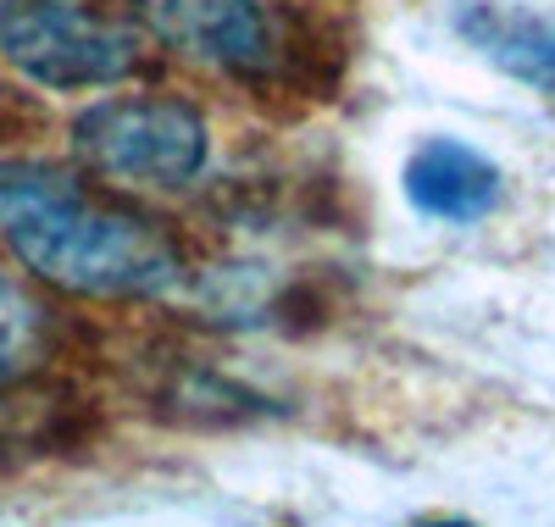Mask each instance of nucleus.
Instances as JSON below:
<instances>
[{"label":"nucleus","mask_w":555,"mask_h":527,"mask_svg":"<svg viewBox=\"0 0 555 527\" xmlns=\"http://www.w3.org/2000/svg\"><path fill=\"white\" fill-rule=\"evenodd\" d=\"M0 56L39 89H106L139 67V39L78 0H0Z\"/></svg>","instance_id":"3"},{"label":"nucleus","mask_w":555,"mask_h":527,"mask_svg":"<svg viewBox=\"0 0 555 527\" xmlns=\"http://www.w3.org/2000/svg\"><path fill=\"white\" fill-rule=\"evenodd\" d=\"M405 201L434 222H478L500 206V167L467 139H428L416 145L405 172Z\"/></svg>","instance_id":"6"},{"label":"nucleus","mask_w":555,"mask_h":527,"mask_svg":"<svg viewBox=\"0 0 555 527\" xmlns=\"http://www.w3.org/2000/svg\"><path fill=\"white\" fill-rule=\"evenodd\" d=\"M416 527H473V522H461V516H434V522H416Z\"/></svg>","instance_id":"8"},{"label":"nucleus","mask_w":555,"mask_h":527,"mask_svg":"<svg viewBox=\"0 0 555 527\" xmlns=\"http://www.w3.org/2000/svg\"><path fill=\"white\" fill-rule=\"evenodd\" d=\"M133 17L201 67L256 78L278 62V28L261 0H133Z\"/></svg>","instance_id":"4"},{"label":"nucleus","mask_w":555,"mask_h":527,"mask_svg":"<svg viewBox=\"0 0 555 527\" xmlns=\"http://www.w3.org/2000/svg\"><path fill=\"white\" fill-rule=\"evenodd\" d=\"M455 34L489 67H500L522 89L555 101V12L512 7V0H473V7L455 12Z\"/></svg>","instance_id":"5"},{"label":"nucleus","mask_w":555,"mask_h":527,"mask_svg":"<svg viewBox=\"0 0 555 527\" xmlns=\"http://www.w3.org/2000/svg\"><path fill=\"white\" fill-rule=\"evenodd\" d=\"M34 339H39V311L12 290V283H0V383L28 367Z\"/></svg>","instance_id":"7"},{"label":"nucleus","mask_w":555,"mask_h":527,"mask_svg":"<svg viewBox=\"0 0 555 527\" xmlns=\"http://www.w3.org/2000/svg\"><path fill=\"white\" fill-rule=\"evenodd\" d=\"M0 239L34 278L89 300H151L183 272L178 245L151 217L89 201L51 162H0Z\"/></svg>","instance_id":"1"},{"label":"nucleus","mask_w":555,"mask_h":527,"mask_svg":"<svg viewBox=\"0 0 555 527\" xmlns=\"http://www.w3.org/2000/svg\"><path fill=\"white\" fill-rule=\"evenodd\" d=\"M73 151L106 178L178 189L206 167L211 133L190 101H172V94H112V101H95L89 112L73 117Z\"/></svg>","instance_id":"2"}]
</instances>
